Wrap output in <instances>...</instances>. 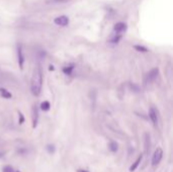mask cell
<instances>
[{
  "instance_id": "obj_11",
  "label": "cell",
  "mask_w": 173,
  "mask_h": 172,
  "mask_svg": "<svg viewBox=\"0 0 173 172\" xmlns=\"http://www.w3.org/2000/svg\"><path fill=\"white\" fill-rule=\"evenodd\" d=\"M0 94H1V96L3 98H6V99H10L12 97L11 93L5 88H0Z\"/></svg>"
},
{
  "instance_id": "obj_20",
  "label": "cell",
  "mask_w": 173,
  "mask_h": 172,
  "mask_svg": "<svg viewBox=\"0 0 173 172\" xmlns=\"http://www.w3.org/2000/svg\"><path fill=\"white\" fill-rule=\"evenodd\" d=\"M49 70H50V71H54L55 70V67H54L53 65H50V67H49Z\"/></svg>"
},
{
  "instance_id": "obj_12",
  "label": "cell",
  "mask_w": 173,
  "mask_h": 172,
  "mask_svg": "<svg viewBox=\"0 0 173 172\" xmlns=\"http://www.w3.org/2000/svg\"><path fill=\"white\" fill-rule=\"evenodd\" d=\"M149 150H150V135L146 134V139H145V153L148 154Z\"/></svg>"
},
{
  "instance_id": "obj_16",
  "label": "cell",
  "mask_w": 173,
  "mask_h": 172,
  "mask_svg": "<svg viewBox=\"0 0 173 172\" xmlns=\"http://www.w3.org/2000/svg\"><path fill=\"white\" fill-rule=\"evenodd\" d=\"M121 39V35H114V38L110 39L109 40V43H111V44H117L118 42H120V40Z\"/></svg>"
},
{
  "instance_id": "obj_17",
  "label": "cell",
  "mask_w": 173,
  "mask_h": 172,
  "mask_svg": "<svg viewBox=\"0 0 173 172\" xmlns=\"http://www.w3.org/2000/svg\"><path fill=\"white\" fill-rule=\"evenodd\" d=\"M2 172H14V171H13V168H12L11 166L6 165V166H4V167H3Z\"/></svg>"
},
{
  "instance_id": "obj_15",
  "label": "cell",
  "mask_w": 173,
  "mask_h": 172,
  "mask_svg": "<svg viewBox=\"0 0 173 172\" xmlns=\"http://www.w3.org/2000/svg\"><path fill=\"white\" fill-rule=\"evenodd\" d=\"M134 49L137 50V51H138V52H141V53H147L148 51H149L146 47H144V46H140V45H135V46H134Z\"/></svg>"
},
{
  "instance_id": "obj_4",
  "label": "cell",
  "mask_w": 173,
  "mask_h": 172,
  "mask_svg": "<svg viewBox=\"0 0 173 172\" xmlns=\"http://www.w3.org/2000/svg\"><path fill=\"white\" fill-rule=\"evenodd\" d=\"M158 74H159V69H158V68L152 69V70L147 74V76H146V83L153 82V81L157 78Z\"/></svg>"
},
{
  "instance_id": "obj_13",
  "label": "cell",
  "mask_w": 173,
  "mask_h": 172,
  "mask_svg": "<svg viewBox=\"0 0 173 172\" xmlns=\"http://www.w3.org/2000/svg\"><path fill=\"white\" fill-rule=\"evenodd\" d=\"M50 108H51V104H50V102H49L48 100L42 101L41 103V110H42L48 111V110H50Z\"/></svg>"
},
{
  "instance_id": "obj_19",
  "label": "cell",
  "mask_w": 173,
  "mask_h": 172,
  "mask_svg": "<svg viewBox=\"0 0 173 172\" xmlns=\"http://www.w3.org/2000/svg\"><path fill=\"white\" fill-rule=\"evenodd\" d=\"M47 150L50 153H54L55 152V146H54V145H49V146L47 147Z\"/></svg>"
},
{
  "instance_id": "obj_9",
  "label": "cell",
  "mask_w": 173,
  "mask_h": 172,
  "mask_svg": "<svg viewBox=\"0 0 173 172\" xmlns=\"http://www.w3.org/2000/svg\"><path fill=\"white\" fill-rule=\"evenodd\" d=\"M142 159H143V155H140V156L138 157V158H137L136 161L134 162V163H133V165L130 167V171H131V172H134L137 168H138V166L140 165V163L142 162Z\"/></svg>"
},
{
  "instance_id": "obj_8",
  "label": "cell",
  "mask_w": 173,
  "mask_h": 172,
  "mask_svg": "<svg viewBox=\"0 0 173 172\" xmlns=\"http://www.w3.org/2000/svg\"><path fill=\"white\" fill-rule=\"evenodd\" d=\"M149 117L151 119L153 125L156 126L158 123V114H157V110L154 107H151L150 110H149Z\"/></svg>"
},
{
  "instance_id": "obj_1",
  "label": "cell",
  "mask_w": 173,
  "mask_h": 172,
  "mask_svg": "<svg viewBox=\"0 0 173 172\" xmlns=\"http://www.w3.org/2000/svg\"><path fill=\"white\" fill-rule=\"evenodd\" d=\"M42 86V72L41 66L38 65L33 71L32 81H30V91L35 96L39 95Z\"/></svg>"
},
{
  "instance_id": "obj_7",
  "label": "cell",
  "mask_w": 173,
  "mask_h": 172,
  "mask_svg": "<svg viewBox=\"0 0 173 172\" xmlns=\"http://www.w3.org/2000/svg\"><path fill=\"white\" fill-rule=\"evenodd\" d=\"M32 128L35 129L38 126V120H39V108L36 105L32 106Z\"/></svg>"
},
{
  "instance_id": "obj_3",
  "label": "cell",
  "mask_w": 173,
  "mask_h": 172,
  "mask_svg": "<svg viewBox=\"0 0 173 172\" xmlns=\"http://www.w3.org/2000/svg\"><path fill=\"white\" fill-rule=\"evenodd\" d=\"M16 54H17V63L18 66H19V69L22 70L23 69V65H24V55H23V51H22V47L21 45H17L16 48Z\"/></svg>"
},
{
  "instance_id": "obj_10",
  "label": "cell",
  "mask_w": 173,
  "mask_h": 172,
  "mask_svg": "<svg viewBox=\"0 0 173 172\" xmlns=\"http://www.w3.org/2000/svg\"><path fill=\"white\" fill-rule=\"evenodd\" d=\"M74 68H75V65H74V64H70V65H68V66H66V67H64V68H63L64 74H66V75H72Z\"/></svg>"
},
{
  "instance_id": "obj_18",
  "label": "cell",
  "mask_w": 173,
  "mask_h": 172,
  "mask_svg": "<svg viewBox=\"0 0 173 172\" xmlns=\"http://www.w3.org/2000/svg\"><path fill=\"white\" fill-rule=\"evenodd\" d=\"M18 123H19L20 125L24 123V116H23V114L20 113V111H18Z\"/></svg>"
},
{
  "instance_id": "obj_6",
  "label": "cell",
  "mask_w": 173,
  "mask_h": 172,
  "mask_svg": "<svg viewBox=\"0 0 173 172\" xmlns=\"http://www.w3.org/2000/svg\"><path fill=\"white\" fill-rule=\"evenodd\" d=\"M127 23H124V22H117V23H115L114 26V32L117 35H120L121 32H126L127 31Z\"/></svg>"
},
{
  "instance_id": "obj_22",
  "label": "cell",
  "mask_w": 173,
  "mask_h": 172,
  "mask_svg": "<svg viewBox=\"0 0 173 172\" xmlns=\"http://www.w3.org/2000/svg\"><path fill=\"white\" fill-rule=\"evenodd\" d=\"M57 1H64V0H57Z\"/></svg>"
},
{
  "instance_id": "obj_21",
  "label": "cell",
  "mask_w": 173,
  "mask_h": 172,
  "mask_svg": "<svg viewBox=\"0 0 173 172\" xmlns=\"http://www.w3.org/2000/svg\"><path fill=\"white\" fill-rule=\"evenodd\" d=\"M77 172H88L87 170H83V169H79V170H77Z\"/></svg>"
},
{
  "instance_id": "obj_23",
  "label": "cell",
  "mask_w": 173,
  "mask_h": 172,
  "mask_svg": "<svg viewBox=\"0 0 173 172\" xmlns=\"http://www.w3.org/2000/svg\"><path fill=\"white\" fill-rule=\"evenodd\" d=\"M16 172H20V171H16Z\"/></svg>"
},
{
  "instance_id": "obj_14",
  "label": "cell",
  "mask_w": 173,
  "mask_h": 172,
  "mask_svg": "<svg viewBox=\"0 0 173 172\" xmlns=\"http://www.w3.org/2000/svg\"><path fill=\"white\" fill-rule=\"evenodd\" d=\"M108 148H109V150H110L111 152H117V149H118V145H117V142L112 141V142H110V143H109Z\"/></svg>"
},
{
  "instance_id": "obj_2",
  "label": "cell",
  "mask_w": 173,
  "mask_h": 172,
  "mask_svg": "<svg viewBox=\"0 0 173 172\" xmlns=\"http://www.w3.org/2000/svg\"><path fill=\"white\" fill-rule=\"evenodd\" d=\"M162 157H163V150L161 148H157L153 154V157H152V165L156 166L159 164L160 161L162 160Z\"/></svg>"
},
{
  "instance_id": "obj_5",
  "label": "cell",
  "mask_w": 173,
  "mask_h": 172,
  "mask_svg": "<svg viewBox=\"0 0 173 172\" xmlns=\"http://www.w3.org/2000/svg\"><path fill=\"white\" fill-rule=\"evenodd\" d=\"M54 22L56 23L57 25L66 26V25H69V19L66 15H60V16H58L54 19Z\"/></svg>"
}]
</instances>
